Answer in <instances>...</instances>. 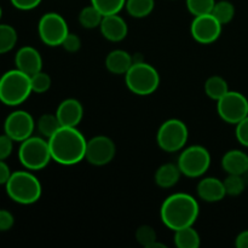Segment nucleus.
I'll return each mask as SVG.
<instances>
[{"mask_svg": "<svg viewBox=\"0 0 248 248\" xmlns=\"http://www.w3.org/2000/svg\"><path fill=\"white\" fill-rule=\"evenodd\" d=\"M1 15H2V10H1V6H0V18H1Z\"/></svg>", "mask_w": 248, "mask_h": 248, "instance_id": "a19ab883", "label": "nucleus"}, {"mask_svg": "<svg viewBox=\"0 0 248 248\" xmlns=\"http://www.w3.org/2000/svg\"><path fill=\"white\" fill-rule=\"evenodd\" d=\"M217 113L227 124L236 125L248 115V99L237 91H229L217 101Z\"/></svg>", "mask_w": 248, "mask_h": 248, "instance_id": "9d476101", "label": "nucleus"}, {"mask_svg": "<svg viewBox=\"0 0 248 248\" xmlns=\"http://www.w3.org/2000/svg\"><path fill=\"white\" fill-rule=\"evenodd\" d=\"M99 29L102 35L111 43H120L127 36L128 33L127 23L123 17L119 16V14L104 16Z\"/></svg>", "mask_w": 248, "mask_h": 248, "instance_id": "dca6fc26", "label": "nucleus"}, {"mask_svg": "<svg viewBox=\"0 0 248 248\" xmlns=\"http://www.w3.org/2000/svg\"><path fill=\"white\" fill-rule=\"evenodd\" d=\"M222 167L228 174H242L248 170V154L239 149L225 153L222 157Z\"/></svg>", "mask_w": 248, "mask_h": 248, "instance_id": "a211bd4d", "label": "nucleus"}, {"mask_svg": "<svg viewBox=\"0 0 248 248\" xmlns=\"http://www.w3.org/2000/svg\"><path fill=\"white\" fill-rule=\"evenodd\" d=\"M61 46H62L67 52L74 53V52H78V51L81 48V40H80V38L77 35V34L69 33L67 36H65V39L63 40L62 45Z\"/></svg>", "mask_w": 248, "mask_h": 248, "instance_id": "473e14b6", "label": "nucleus"}, {"mask_svg": "<svg viewBox=\"0 0 248 248\" xmlns=\"http://www.w3.org/2000/svg\"><path fill=\"white\" fill-rule=\"evenodd\" d=\"M47 140L51 156L57 164L73 166L85 160L87 140L77 127L62 126Z\"/></svg>", "mask_w": 248, "mask_h": 248, "instance_id": "f03ea898", "label": "nucleus"}, {"mask_svg": "<svg viewBox=\"0 0 248 248\" xmlns=\"http://www.w3.org/2000/svg\"><path fill=\"white\" fill-rule=\"evenodd\" d=\"M198 196L205 202H219L227 196L224 183L216 177H206L201 179L196 186Z\"/></svg>", "mask_w": 248, "mask_h": 248, "instance_id": "f3484780", "label": "nucleus"}, {"mask_svg": "<svg viewBox=\"0 0 248 248\" xmlns=\"http://www.w3.org/2000/svg\"><path fill=\"white\" fill-rule=\"evenodd\" d=\"M155 0H126L125 9L131 17L144 18L153 12Z\"/></svg>", "mask_w": 248, "mask_h": 248, "instance_id": "5701e85b", "label": "nucleus"}, {"mask_svg": "<svg viewBox=\"0 0 248 248\" xmlns=\"http://www.w3.org/2000/svg\"><path fill=\"white\" fill-rule=\"evenodd\" d=\"M189 138V130L186 123L179 119H169L157 130L156 142L160 149L166 153L183 150Z\"/></svg>", "mask_w": 248, "mask_h": 248, "instance_id": "0eeeda50", "label": "nucleus"}, {"mask_svg": "<svg viewBox=\"0 0 248 248\" xmlns=\"http://www.w3.org/2000/svg\"><path fill=\"white\" fill-rule=\"evenodd\" d=\"M186 2L188 11L195 17L211 14L215 7L216 0H186Z\"/></svg>", "mask_w": 248, "mask_h": 248, "instance_id": "c756f323", "label": "nucleus"}, {"mask_svg": "<svg viewBox=\"0 0 248 248\" xmlns=\"http://www.w3.org/2000/svg\"><path fill=\"white\" fill-rule=\"evenodd\" d=\"M12 172L5 160H0V186H5L11 177Z\"/></svg>", "mask_w": 248, "mask_h": 248, "instance_id": "4c0bfd02", "label": "nucleus"}, {"mask_svg": "<svg viewBox=\"0 0 248 248\" xmlns=\"http://www.w3.org/2000/svg\"><path fill=\"white\" fill-rule=\"evenodd\" d=\"M182 172L177 164H164L156 170L154 181L157 186L162 189H170L179 182Z\"/></svg>", "mask_w": 248, "mask_h": 248, "instance_id": "aec40b11", "label": "nucleus"}, {"mask_svg": "<svg viewBox=\"0 0 248 248\" xmlns=\"http://www.w3.org/2000/svg\"><path fill=\"white\" fill-rule=\"evenodd\" d=\"M91 4L103 14V16L119 14L125 7L126 0H91Z\"/></svg>", "mask_w": 248, "mask_h": 248, "instance_id": "cd10ccee", "label": "nucleus"}, {"mask_svg": "<svg viewBox=\"0 0 248 248\" xmlns=\"http://www.w3.org/2000/svg\"><path fill=\"white\" fill-rule=\"evenodd\" d=\"M236 140L244 147L248 148V115L242 119L239 124H236V130H235Z\"/></svg>", "mask_w": 248, "mask_h": 248, "instance_id": "72a5a7b5", "label": "nucleus"}, {"mask_svg": "<svg viewBox=\"0 0 248 248\" xmlns=\"http://www.w3.org/2000/svg\"><path fill=\"white\" fill-rule=\"evenodd\" d=\"M15 224V217L6 210H0V232H9Z\"/></svg>", "mask_w": 248, "mask_h": 248, "instance_id": "c9c22d12", "label": "nucleus"}, {"mask_svg": "<svg viewBox=\"0 0 248 248\" xmlns=\"http://www.w3.org/2000/svg\"><path fill=\"white\" fill-rule=\"evenodd\" d=\"M103 17V14L91 4L89 5V6H85L84 9L80 11L79 23L81 24V27H84V28L86 29L99 28Z\"/></svg>", "mask_w": 248, "mask_h": 248, "instance_id": "393cba45", "label": "nucleus"}, {"mask_svg": "<svg viewBox=\"0 0 248 248\" xmlns=\"http://www.w3.org/2000/svg\"><path fill=\"white\" fill-rule=\"evenodd\" d=\"M201 239L194 227H186L174 232V245L178 248H199Z\"/></svg>", "mask_w": 248, "mask_h": 248, "instance_id": "412c9836", "label": "nucleus"}, {"mask_svg": "<svg viewBox=\"0 0 248 248\" xmlns=\"http://www.w3.org/2000/svg\"><path fill=\"white\" fill-rule=\"evenodd\" d=\"M51 84V78L47 73L40 72L35 73L31 77V91L35 92V93H45L50 90Z\"/></svg>", "mask_w": 248, "mask_h": 248, "instance_id": "2f4dec72", "label": "nucleus"}, {"mask_svg": "<svg viewBox=\"0 0 248 248\" xmlns=\"http://www.w3.org/2000/svg\"><path fill=\"white\" fill-rule=\"evenodd\" d=\"M38 33L45 45L56 47L62 45L63 40L70 31L64 17L57 12H47L39 21Z\"/></svg>", "mask_w": 248, "mask_h": 248, "instance_id": "1a4fd4ad", "label": "nucleus"}, {"mask_svg": "<svg viewBox=\"0 0 248 248\" xmlns=\"http://www.w3.org/2000/svg\"><path fill=\"white\" fill-rule=\"evenodd\" d=\"M10 1L16 9L22 10V11H29V10H33L39 6L41 0H10Z\"/></svg>", "mask_w": 248, "mask_h": 248, "instance_id": "e433bc0d", "label": "nucleus"}, {"mask_svg": "<svg viewBox=\"0 0 248 248\" xmlns=\"http://www.w3.org/2000/svg\"><path fill=\"white\" fill-rule=\"evenodd\" d=\"M14 150V140L4 133L0 135V160H6Z\"/></svg>", "mask_w": 248, "mask_h": 248, "instance_id": "f704fd0d", "label": "nucleus"}, {"mask_svg": "<svg viewBox=\"0 0 248 248\" xmlns=\"http://www.w3.org/2000/svg\"><path fill=\"white\" fill-rule=\"evenodd\" d=\"M182 174L189 178L202 177L211 166V154L202 145H191L179 154L177 161Z\"/></svg>", "mask_w": 248, "mask_h": 248, "instance_id": "6e6552de", "label": "nucleus"}, {"mask_svg": "<svg viewBox=\"0 0 248 248\" xmlns=\"http://www.w3.org/2000/svg\"><path fill=\"white\" fill-rule=\"evenodd\" d=\"M15 64L17 69L31 77L43 70V57L33 46H23L15 56Z\"/></svg>", "mask_w": 248, "mask_h": 248, "instance_id": "2eb2a0df", "label": "nucleus"}, {"mask_svg": "<svg viewBox=\"0 0 248 248\" xmlns=\"http://www.w3.org/2000/svg\"><path fill=\"white\" fill-rule=\"evenodd\" d=\"M115 154V143L107 136H96L87 140L85 160L93 166H106L113 161Z\"/></svg>", "mask_w": 248, "mask_h": 248, "instance_id": "f8f14e48", "label": "nucleus"}, {"mask_svg": "<svg viewBox=\"0 0 248 248\" xmlns=\"http://www.w3.org/2000/svg\"><path fill=\"white\" fill-rule=\"evenodd\" d=\"M18 159L24 169L29 171L45 169L52 160L48 140L44 137L35 136L27 138L19 145Z\"/></svg>", "mask_w": 248, "mask_h": 248, "instance_id": "423d86ee", "label": "nucleus"}, {"mask_svg": "<svg viewBox=\"0 0 248 248\" xmlns=\"http://www.w3.org/2000/svg\"><path fill=\"white\" fill-rule=\"evenodd\" d=\"M36 123L26 110H15L7 115L4 123V132L14 142H23L33 136Z\"/></svg>", "mask_w": 248, "mask_h": 248, "instance_id": "9b49d317", "label": "nucleus"}, {"mask_svg": "<svg viewBox=\"0 0 248 248\" xmlns=\"http://www.w3.org/2000/svg\"><path fill=\"white\" fill-rule=\"evenodd\" d=\"M31 92V77L17 68L0 78V101L5 106H19L27 101Z\"/></svg>", "mask_w": 248, "mask_h": 248, "instance_id": "20e7f679", "label": "nucleus"}, {"mask_svg": "<svg viewBox=\"0 0 248 248\" xmlns=\"http://www.w3.org/2000/svg\"><path fill=\"white\" fill-rule=\"evenodd\" d=\"M229 86L224 78L219 77V75H213L210 77L205 82V92L207 94L208 98L213 99V101H219L224 94L229 92Z\"/></svg>", "mask_w": 248, "mask_h": 248, "instance_id": "4be33fe9", "label": "nucleus"}, {"mask_svg": "<svg viewBox=\"0 0 248 248\" xmlns=\"http://www.w3.org/2000/svg\"><path fill=\"white\" fill-rule=\"evenodd\" d=\"M127 89L137 96H149L157 90L160 75L152 64L147 62L133 63L125 74Z\"/></svg>", "mask_w": 248, "mask_h": 248, "instance_id": "39448f33", "label": "nucleus"}, {"mask_svg": "<svg viewBox=\"0 0 248 248\" xmlns=\"http://www.w3.org/2000/svg\"><path fill=\"white\" fill-rule=\"evenodd\" d=\"M222 24L212 14L195 16L190 26V33L194 40L202 45H208L222 35Z\"/></svg>", "mask_w": 248, "mask_h": 248, "instance_id": "ddd939ff", "label": "nucleus"}, {"mask_svg": "<svg viewBox=\"0 0 248 248\" xmlns=\"http://www.w3.org/2000/svg\"><path fill=\"white\" fill-rule=\"evenodd\" d=\"M16 29L9 24H0V55L10 52L17 43Z\"/></svg>", "mask_w": 248, "mask_h": 248, "instance_id": "a878e982", "label": "nucleus"}, {"mask_svg": "<svg viewBox=\"0 0 248 248\" xmlns=\"http://www.w3.org/2000/svg\"><path fill=\"white\" fill-rule=\"evenodd\" d=\"M211 14L218 19L222 26L230 23L235 16V6L232 2L228 1V0H222V1H216L215 7H213Z\"/></svg>", "mask_w": 248, "mask_h": 248, "instance_id": "bb28decb", "label": "nucleus"}, {"mask_svg": "<svg viewBox=\"0 0 248 248\" xmlns=\"http://www.w3.org/2000/svg\"><path fill=\"white\" fill-rule=\"evenodd\" d=\"M136 240H137V242L140 246L150 248L157 241L156 232H155L154 228H152L150 225H140V227L136 230Z\"/></svg>", "mask_w": 248, "mask_h": 248, "instance_id": "7c9ffc66", "label": "nucleus"}, {"mask_svg": "<svg viewBox=\"0 0 248 248\" xmlns=\"http://www.w3.org/2000/svg\"><path fill=\"white\" fill-rule=\"evenodd\" d=\"M61 127L62 126H61L56 114H43L36 123V128H38L39 133L41 135V137L46 138V140L52 137Z\"/></svg>", "mask_w": 248, "mask_h": 248, "instance_id": "b1692460", "label": "nucleus"}, {"mask_svg": "<svg viewBox=\"0 0 248 248\" xmlns=\"http://www.w3.org/2000/svg\"><path fill=\"white\" fill-rule=\"evenodd\" d=\"M235 246L237 248H248V230L241 232L237 235L235 240Z\"/></svg>", "mask_w": 248, "mask_h": 248, "instance_id": "58836bf2", "label": "nucleus"}, {"mask_svg": "<svg viewBox=\"0 0 248 248\" xmlns=\"http://www.w3.org/2000/svg\"><path fill=\"white\" fill-rule=\"evenodd\" d=\"M5 186L9 198L19 205L38 202L43 194L40 181L29 170L14 172Z\"/></svg>", "mask_w": 248, "mask_h": 248, "instance_id": "7ed1b4c3", "label": "nucleus"}, {"mask_svg": "<svg viewBox=\"0 0 248 248\" xmlns=\"http://www.w3.org/2000/svg\"><path fill=\"white\" fill-rule=\"evenodd\" d=\"M224 183L225 191L229 196H239L244 193L246 189V183H245L244 177L240 174H228L227 178L223 181Z\"/></svg>", "mask_w": 248, "mask_h": 248, "instance_id": "c85d7f7f", "label": "nucleus"}, {"mask_svg": "<svg viewBox=\"0 0 248 248\" xmlns=\"http://www.w3.org/2000/svg\"><path fill=\"white\" fill-rule=\"evenodd\" d=\"M61 126L64 127H78L84 118V107L78 99L67 98L60 103L56 110Z\"/></svg>", "mask_w": 248, "mask_h": 248, "instance_id": "4468645a", "label": "nucleus"}, {"mask_svg": "<svg viewBox=\"0 0 248 248\" xmlns=\"http://www.w3.org/2000/svg\"><path fill=\"white\" fill-rule=\"evenodd\" d=\"M200 213L198 200L190 194L176 193L166 198L160 208V218L172 232L193 227Z\"/></svg>", "mask_w": 248, "mask_h": 248, "instance_id": "f257e3e1", "label": "nucleus"}, {"mask_svg": "<svg viewBox=\"0 0 248 248\" xmlns=\"http://www.w3.org/2000/svg\"><path fill=\"white\" fill-rule=\"evenodd\" d=\"M242 177H244V179H245V183H246V186H248V170L246 172H245L244 174H242Z\"/></svg>", "mask_w": 248, "mask_h": 248, "instance_id": "ea45409f", "label": "nucleus"}, {"mask_svg": "<svg viewBox=\"0 0 248 248\" xmlns=\"http://www.w3.org/2000/svg\"><path fill=\"white\" fill-rule=\"evenodd\" d=\"M132 64V55L120 48L110 51L106 57V68L111 74L125 75Z\"/></svg>", "mask_w": 248, "mask_h": 248, "instance_id": "6ab92c4d", "label": "nucleus"}]
</instances>
